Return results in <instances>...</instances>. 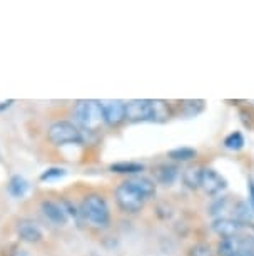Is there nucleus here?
<instances>
[{"instance_id": "nucleus-1", "label": "nucleus", "mask_w": 254, "mask_h": 256, "mask_svg": "<svg viewBox=\"0 0 254 256\" xmlns=\"http://www.w3.org/2000/svg\"><path fill=\"white\" fill-rule=\"evenodd\" d=\"M169 118V106L164 100L134 99L126 104V120L129 122H161Z\"/></svg>"}, {"instance_id": "nucleus-2", "label": "nucleus", "mask_w": 254, "mask_h": 256, "mask_svg": "<svg viewBox=\"0 0 254 256\" xmlns=\"http://www.w3.org/2000/svg\"><path fill=\"white\" fill-rule=\"evenodd\" d=\"M79 212L85 223L97 230L105 228L111 221V210H109L107 201L102 194H97V192H90L80 202Z\"/></svg>"}, {"instance_id": "nucleus-3", "label": "nucleus", "mask_w": 254, "mask_h": 256, "mask_svg": "<svg viewBox=\"0 0 254 256\" xmlns=\"http://www.w3.org/2000/svg\"><path fill=\"white\" fill-rule=\"evenodd\" d=\"M74 118L82 129L87 131H95L102 122V110H100V102L99 100H77L74 106Z\"/></svg>"}, {"instance_id": "nucleus-4", "label": "nucleus", "mask_w": 254, "mask_h": 256, "mask_svg": "<svg viewBox=\"0 0 254 256\" xmlns=\"http://www.w3.org/2000/svg\"><path fill=\"white\" fill-rule=\"evenodd\" d=\"M47 138L54 146H67V144H79L82 142V132L80 129L70 120H55L50 124Z\"/></svg>"}, {"instance_id": "nucleus-5", "label": "nucleus", "mask_w": 254, "mask_h": 256, "mask_svg": "<svg viewBox=\"0 0 254 256\" xmlns=\"http://www.w3.org/2000/svg\"><path fill=\"white\" fill-rule=\"evenodd\" d=\"M147 200L144 194L132 184L131 181L126 180L116 188V202L122 211L126 212H137L144 208V202Z\"/></svg>"}, {"instance_id": "nucleus-6", "label": "nucleus", "mask_w": 254, "mask_h": 256, "mask_svg": "<svg viewBox=\"0 0 254 256\" xmlns=\"http://www.w3.org/2000/svg\"><path fill=\"white\" fill-rule=\"evenodd\" d=\"M219 256H234L238 253H254V238L253 236H233L224 238L218 244Z\"/></svg>"}, {"instance_id": "nucleus-7", "label": "nucleus", "mask_w": 254, "mask_h": 256, "mask_svg": "<svg viewBox=\"0 0 254 256\" xmlns=\"http://www.w3.org/2000/svg\"><path fill=\"white\" fill-rule=\"evenodd\" d=\"M100 110H102L104 122L111 128H116L126 120V102L117 99L100 100Z\"/></svg>"}, {"instance_id": "nucleus-8", "label": "nucleus", "mask_w": 254, "mask_h": 256, "mask_svg": "<svg viewBox=\"0 0 254 256\" xmlns=\"http://www.w3.org/2000/svg\"><path fill=\"white\" fill-rule=\"evenodd\" d=\"M201 188L206 191V194L209 196H216L221 191H224L228 188L226 180L219 174L216 169L213 168H204L203 171V180H201Z\"/></svg>"}, {"instance_id": "nucleus-9", "label": "nucleus", "mask_w": 254, "mask_h": 256, "mask_svg": "<svg viewBox=\"0 0 254 256\" xmlns=\"http://www.w3.org/2000/svg\"><path fill=\"white\" fill-rule=\"evenodd\" d=\"M40 210L44 212V216L50 223H54L57 226H64L69 220V211L64 204L52 200H44L40 202Z\"/></svg>"}, {"instance_id": "nucleus-10", "label": "nucleus", "mask_w": 254, "mask_h": 256, "mask_svg": "<svg viewBox=\"0 0 254 256\" xmlns=\"http://www.w3.org/2000/svg\"><path fill=\"white\" fill-rule=\"evenodd\" d=\"M213 230L218 233L221 238H233V236H238L243 230V223L234 218H218L214 220L213 223Z\"/></svg>"}, {"instance_id": "nucleus-11", "label": "nucleus", "mask_w": 254, "mask_h": 256, "mask_svg": "<svg viewBox=\"0 0 254 256\" xmlns=\"http://www.w3.org/2000/svg\"><path fill=\"white\" fill-rule=\"evenodd\" d=\"M17 233H18V236H20L23 241H27V243H39V241L44 238V233H42V230L35 223H33V221H30V220L18 221Z\"/></svg>"}, {"instance_id": "nucleus-12", "label": "nucleus", "mask_w": 254, "mask_h": 256, "mask_svg": "<svg viewBox=\"0 0 254 256\" xmlns=\"http://www.w3.org/2000/svg\"><path fill=\"white\" fill-rule=\"evenodd\" d=\"M129 181L132 182L134 186L137 188L139 191L142 192L146 200H151V198L156 196V182L151 180V178H146V176H134V178H129Z\"/></svg>"}, {"instance_id": "nucleus-13", "label": "nucleus", "mask_w": 254, "mask_h": 256, "mask_svg": "<svg viewBox=\"0 0 254 256\" xmlns=\"http://www.w3.org/2000/svg\"><path fill=\"white\" fill-rule=\"evenodd\" d=\"M203 171H204V168H201V166H189V168H186L184 169V172H183V181H184V184L191 188V190H198V188H201V180H203Z\"/></svg>"}, {"instance_id": "nucleus-14", "label": "nucleus", "mask_w": 254, "mask_h": 256, "mask_svg": "<svg viewBox=\"0 0 254 256\" xmlns=\"http://www.w3.org/2000/svg\"><path fill=\"white\" fill-rule=\"evenodd\" d=\"M177 174H179V169L176 166H172V164H161V166L156 168V180L157 182H161V184H166V186L172 184Z\"/></svg>"}, {"instance_id": "nucleus-15", "label": "nucleus", "mask_w": 254, "mask_h": 256, "mask_svg": "<svg viewBox=\"0 0 254 256\" xmlns=\"http://www.w3.org/2000/svg\"><path fill=\"white\" fill-rule=\"evenodd\" d=\"M111 171L117 172V174H139V172L144 171V164L141 162H132V161H122V162H116L111 164Z\"/></svg>"}, {"instance_id": "nucleus-16", "label": "nucleus", "mask_w": 254, "mask_h": 256, "mask_svg": "<svg viewBox=\"0 0 254 256\" xmlns=\"http://www.w3.org/2000/svg\"><path fill=\"white\" fill-rule=\"evenodd\" d=\"M28 190V182L22 176H12L8 181V192L13 198H23Z\"/></svg>"}, {"instance_id": "nucleus-17", "label": "nucleus", "mask_w": 254, "mask_h": 256, "mask_svg": "<svg viewBox=\"0 0 254 256\" xmlns=\"http://www.w3.org/2000/svg\"><path fill=\"white\" fill-rule=\"evenodd\" d=\"M198 156V151L193 148H177V149H172L169 152V158L174 159V161H181V162H186V161H191Z\"/></svg>"}, {"instance_id": "nucleus-18", "label": "nucleus", "mask_w": 254, "mask_h": 256, "mask_svg": "<svg viewBox=\"0 0 254 256\" xmlns=\"http://www.w3.org/2000/svg\"><path fill=\"white\" fill-rule=\"evenodd\" d=\"M224 148L229 149V151H239V149L244 148V136L239 131L231 132L229 136L224 139Z\"/></svg>"}, {"instance_id": "nucleus-19", "label": "nucleus", "mask_w": 254, "mask_h": 256, "mask_svg": "<svg viewBox=\"0 0 254 256\" xmlns=\"http://www.w3.org/2000/svg\"><path fill=\"white\" fill-rule=\"evenodd\" d=\"M65 176V169L62 168H50L47 169V171H44L40 174V180L42 181H52V180H59V178Z\"/></svg>"}, {"instance_id": "nucleus-20", "label": "nucleus", "mask_w": 254, "mask_h": 256, "mask_svg": "<svg viewBox=\"0 0 254 256\" xmlns=\"http://www.w3.org/2000/svg\"><path fill=\"white\" fill-rule=\"evenodd\" d=\"M189 256H213V250H211V246H209V244L198 243V244L191 246Z\"/></svg>"}, {"instance_id": "nucleus-21", "label": "nucleus", "mask_w": 254, "mask_h": 256, "mask_svg": "<svg viewBox=\"0 0 254 256\" xmlns=\"http://www.w3.org/2000/svg\"><path fill=\"white\" fill-rule=\"evenodd\" d=\"M248 192H249V206L254 211V180L249 178V184H248Z\"/></svg>"}, {"instance_id": "nucleus-22", "label": "nucleus", "mask_w": 254, "mask_h": 256, "mask_svg": "<svg viewBox=\"0 0 254 256\" xmlns=\"http://www.w3.org/2000/svg\"><path fill=\"white\" fill-rule=\"evenodd\" d=\"M234 256H254V253H238V254H234Z\"/></svg>"}]
</instances>
